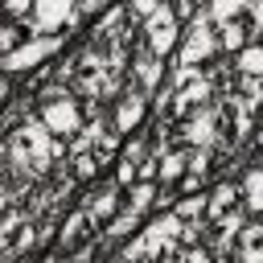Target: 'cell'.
Masks as SVG:
<instances>
[{
  "label": "cell",
  "instance_id": "6da1fadb",
  "mask_svg": "<svg viewBox=\"0 0 263 263\" xmlns=\"http://www.w3.org/2000/svg\"><path fill=\"white\" fill-rule=\"evenodd\" d=\"M49 136H53V132H49L45 123H25V127L16 132V140H12L16 160H21V164H29V168H45V164H49V156L58 152Z\"/></svg>",
  "mask_w": 263,
  "mask_h": 263
},
{
  "label": "cell",
  "instance_id": "7a4b0ae2",
  "mask_svg": "<svg viewBox=\"0 0 263 263\" xmlns=\"http://www.w3.org/2000/svg\"><path fill=\"white\" fill-rule=\"evenodd\" d=\"M41 123H45L53 136H74V132H82V111H78L74 99L62 95V99H49V103H45Z\"/></svg>",
  "mask_w": 263,
  "mask_h": 263
},
{
  "label": "cell",
  "instance_id": "3957f363",
  "mask_svg": "<svg viewBox=\"0 0 263 263\" xmlns=\"http://www.w3.org/2000/svg\"><path fill=\"white\" fill-rule=\"evenodd\" d=\"M58 45H62L58 37H33V41H25V45H16V49L4 53V70H33L49 53H58Z\"/></svg>",
  "mask_w": 263,
  "mask_h": 263
},
{
  "label": "cell",
  "instance_id": "277c9868",
  "mask_svg": "<svg viewBox=\"0 0 263 263\" xmlns=\"http://www.w3.org/2000/svg\"><path fill=\"white\" fill-rule=\"evenodd\" d=\"M148 45H152V53H156V58H160V53H168V49L177 45V16H173L168 8L148 12Z\"/></svg>",
  "mask_w": 263,
  "mask_h": 263
},
{
  "label": "cell",
  "instance_id": "5b68a950",
  "mask_svg": "<svg viewBox=\"0 0 263 263\" xmlns=\"http://www.w3.org/2000/svg\"><path fill=\"white\" fill-rule=\"evenodd\" d=\"M74 16V0H33V25L37 29H58Z\"/></svg>",
  "mask_w": 263,
  "mask_h": 263
},
{
  "label": "cell",
  "instance_id": "8992f818",
  "mask_svg": "<svg viewBox=\"0 0 263 263\" xmlns=\"http://www.w3.org/2000/svg\"><path fill=\"white\" fill-rule=\"evenodd\" d=\"M214 33L201 25V21H193V29H189V37H185V49H181V66H193V62H205L210 53H214Z\"/></svg>",
  "mask_w": 263,
  "mask_h": 263
},
{
  "label": "cell",
  "instance_id": "52a82bcc",
  "mask_svg": "<svg viewBox=\"0 0 263 263\" xmlns=\"http://www.w3.org/2000/svg\"><path fill=\"white\" fill-rule=\"evenodd\" d=\"M177 234H181V218H177V214H168V218L152 222V226L144 230V247H148V255H160V251H168Z\"/></svg>",
  "mask_w": 263,
  "mask_h": 263
},
{
  "label": "cell",
  "instance_id": "ba28073f",
  "mask_svg": "<svg viewBox=\"0 0 263 263\" xmlns=\"http://www.w3.org/2000/svg\"><path fill=\"white\" fill-rule=\"evenodd\" d=\"M140 119H144V95H127L119 103V111H115V127L119 132H132Z\"/></svg>",
  "mask_w": 263,
  "mask_h": 263
},
{
  "label": "cell",
  "instance_id": "9c48e42d",
  "mask_svg": "<svg viewBox=\"0 0 263 263\" xmlns=\"http://www.w3.org/2000/svg\"><path fill=\"white\" fill-rule=\"evenodd\" d=\"M242 193H247V205H251V210H263V168H251V173H247Z\"/></svg>",
  "mask_w": 263,
  "mask_h": 263
},
{
  "label": "cell",
  "instance_id": "30bf717a",
  "mask_svg": "<svg viewBox=\"0 0 263 263\" xmlns=\"http://www.w3.org/2000/svg\"><path fill=\"white\" fill-rule=\"evenodd\" d=\"M238 70H242V74H251V78H259V74H263V45L242 49V53H238Z\"/></svg>",
  "mask_w": 263,
  "mask_h": 263
},
{
  "label": "cell",
  "instance_id": "8fae6325",
  "mask_svg": "<svg viewBox=\"0 0 263 263\" xmlns=\"http://www.w3.org/2000/svg\"><path fill=\"white\" fill-rule=\"evenodd\" d=\"M242 255L247 259H263V226H247L242 230Z\"/></svg>",
  "mask_w": 263,
  "mask_h": 263
},
{
  "label": "cell",
  "instance_id": "7c38bea8",
  "mask_svg": "<svg viewBox=\"0 0 263 263\" xmlns=\"http://www.w3.org/2000/svg\"><path fill=\"white\" fill-rule=\"evenodd\" d=\"M189 140H193V144H214V119H210V115H197V119L189 123Z\"/></svg>",
  "mask_w": 263,
  "mask_h": 263
},
{
  "label": "cell",
  "instance_id": "4fadbf2b",
  "mask_svg": "<svg viewBox=\"0 0 263 263\" xmlns=\"http://www.w3.org/2000/svg\"><path fill=\"white\" fill-rule=\"evenodd\" d=\"M230 201H234V185H218V189H214V197H210V214H214V218H222Z\"/></svg>",
  "mask_w": 263,
  "mask_h": 263
},
{
  "label": "cell",
  "instance_id": "5bb4252c",
  "mask_svg": "<svg viewBox=\"0 0 263 263\" xmlns=\"http://www.w3.org/2000/svg\"><path fill=\"white\" fill-rule=\"evenodd\" d=\"M242 4H247V0H214V4H210V16H214L218 25H226V21H230Z\"/></svg>",
  "mask_w": 263,
  "mask_h": 263
},
{
  "label": "cell",
  "instance_id": "9a60e30c",
  "mask_svg": "<svg viewBox=\"0 0 263 263\" xmlns=\"http://www.w3.org/2000/svg\"><path fill=\"white\" fill-rule=\"evenodd\" d=\"M205 210H210V205H205V201H201V197H189V201H181V205H177V210H173V214H177V218H181V222H185V218H201V214H205Z\"/></svg>",
  "mask_w": 263,
  "mask_h": 263
},
{
  "label": "cell",
  "instance_id": "2e32d148",
  "mask_svg": "<svg viewBox=\"0 0 263 263\" xmlns=\"http://www.w3.org/2000/svg\"><path fill=\"white\" fill-rule=\"evenodd\" d=\"M136 70H140V82H144V86H156V78H160V66H156V58H144Z\"/></svg>",
  "mask_w": 263,
  "mask_h": 263
},
{
  "label": "cell",
  "instance_id": "e0dca14e",
  "mask_svg": "<svg viewBox=\"0 0 263 263\" xmlns=\"http://www.w3.org/2000/svg\"><path fill=\"white\" fill-rule=\"evenodd\" d=\"M152 197H156V189H152L148 181H140V185L132 189V210H144V205H148Z\"/></svg>",
  "mask_w": 263,
  "mask_h": 263
},
{
  "label": "cell",
  "instance_id": "ac0fdd59",
  "mask_svg": "<svg viewBox=\"0 0 263 263\" xmlns=\"http://www.w3.org/2000/svg\"><path fill=\"white\" fill-rule=\"evenodd\" d=\"M222 45H226V49H238V45H242V29L226 21V25H222Z\"/></svg>",
  "mask_w": 263,
  "mask_h": 263
},
{
  "label": "cell",
  "instance_id": "d6986e66",
  "mask_svg": "<svg viewBox=\"0 0 263 263\" xmlns=\"http://www.w3.org/2000/svg\"><path fill=\"white\" fill-rule=\"evenodd\" d=\"M181 164H185V156H177V152H173V156H164V160H160V177H164V181H173V177L181 173Z\"/></svg>",
  "mask_w": 263,
  "mask_h": 263
},
{
  "label": "cell",
  "instance_id": "ffe728a7",
  "mask_svg": "<svg viewBox=\"0 0 263 263\" xmlns=\"http://www.w3.org/2000/svg\"><path fill=\"white\" fill-rule=\"evenodd\" d=\"M115 210V197L111 193H103V197H95V205H90V218H107Z\"/></svg>",
  "mask_w": 263,
  "mask_h": 263
},
{
  "label": "cell",
  "instance_id": "44dd1931",
  "mask_svg": "<svg viewBox=\"0 0 263 263\" xmlns=\"http://www.w3.org/2000/svg\"><path fill=\"white\" fill-rule=\"evenodd\" d=\"M136 218H140V210H127V214L111 226V234H132V230H136Z\"/></svg>",
  "mask_w": 263,
  "mask_h": 263
},
{
  "label": "cell",
  "instance_id": "7402d4cb",
  "mask_svg": "<svg viewBox=\"0 0 263 263\" xmlns=\"http://www.w3.org/2000/svg\"><path fill=\"white\" fill-rule=\"evenodd\" d=\"M82 226H86V218H82V214H74V218H70V226L62 230V238H66V242H74V238L82 234Z\"/></svg>",
  "mask_w": 263,
  "mask_h": 263
},
{
  "label": "cell",
  "instance_id": "603a6c76",
  "mask_svg": "<svg viewBox=\"0 0 263 263\" xmlns=\"http://www.w3.org/2000/svg\"><path fill=\"white\" fill-rule=\"evenodd\" d=\"M4 8H8L12 16H25V12L33 8V0H4Z\"/></svg>",
  "mask_w": 263,
  "mask_h": 263
},
{
  "label": "cell",
  "instance_id": "cb8c5ba5",
  "mask_svg": "<svg viewBox=\"0 0 263 263\" xmlns=\"http://www.w3.org/2000/svg\"><path fill=\"white\" fill-rule=\"evenodd\" d=\"M156 8H160L156 0H132V12H136V16H148V12H156Z\"/></svg>",
  "mask_w": 263,
  "mask_h": 263
},
{
  "label": "cell",
  "instance_id": "d4e9b609",
  "mask_svg": "<svg viewBox=\"0 0 263 263\" xmlns=\"http://www.w3.org/2000/svg\"><path fill=\"white\" fill-rule=\"evenodd\" d=\"M90 173H95V160L82 156V160H78V177H90Z\"/></svg>",
  "mask_w": 263,
  "mask_h": 263
},
{
  "label": "cell",
  "instance_id": "484cf974",
  "mask_svg": "<svg viewBox=\"0 0 263 263\" xmlns=\"http://www.w3.org/2000/svg\"><path fill=\"white\" fill-rule=\"evenodd\" d=\"M12 41H16V29H0V45H4V49H8V45H12Z\"/></svg>",
  "mask_w": 263,
  "mask_h": 263
},
{
  "label": "cell",
  "instance_id": "4316f807",
  "mask_svg": "<svg viewBox=\"0 0 263 263\" xmlns=\"http://www.w3.org/2000/svg\"><path fill=\"white\" fill-rule=\"evenodd\" d=\"M12 226H16V218H0V238H4V234H12Z\"/></svg>",
  "mask_w": 263,
  "mask_h": 263
},
{
  "label": "cell",
  "instance_id": "83f0119b",
  "mask_svg": "<svg viewBox=\"0 0 263 263\" xmlns=\"http://www.w3.org/2000/svg\"><path fill=\"white\" fill-rule=\"evenodd\" d=\"M4 205H8V193H4V189H0V210H4Z\"/></svg>",
  "mask_w": 263,
  "mask_h": 263
}]
</instances>
